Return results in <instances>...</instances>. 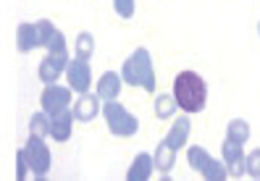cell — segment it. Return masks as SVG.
I'll use <instances>...</instances> for the list:
<instances>
[{"label": "cell", "mask_w": 260, "mask_h": 181, "mask_svg": "<svg viewBox=\"0 0 260 181\" xmlns=\"http://www.w3.org/2000/svg\"><path fill=\"white\" fill-rule=\"evenodd\" d=\"M98 111H100V97L82 92L79 102L74 105V118H79V121H92V118L98 116Z\"/></svg>", "instance_id": "13"}, {"label": "cell", "mask_w": 260, "mask_h": 181, "mask_svg": "<svg viewBox=\"0 0 260 181\" xmlns=\"http://www.w3.org/2000/svg\"><path fill=\"white\" fill-rule=\"evenodd\" d=\"M29 129H32L35 137H42V139H45V134H50V118L45 116V111L32 116V121H29Z\"/></svg>", "instance_id": "20"}, {"label": "cell", "mask_w": 260, "mask_h": 181, "mask_svg": "<svg viewBox=\"0 0 260 181\" xmlns=\"http://www.w3.org/2000/svg\"><path fill=\"white\" fill-rule=\"evenodd\" d=\"M257 32H260V24H257Z\"/></svg>", "instance_id": "26"}, {"label": "cell", "mask_w": 260, "mask_h": 181, "mask_svg": "<svg viewBox=\"0 0 260 181\" xmlns=\"http://www.w3.org/2000/svg\"><path fill=\"white\" fill-rule=\"evenodd\" d=\"M221 150H223V165H226V171L232 173L234 178L237 176H244V153H242V144L226 139Z\"/></svg>", "instance_id": "8"}, {"label": "cell", "mask_w": 260, "mask_h": 181, "mask_svg": "<svg viewBox=\"0 0 260 181\" xmlns=\"http://www.w3.org/2000/svg\"><path fill=\"white\" fill-rule=\"evenodd\" d=\"M121 79L126 84H137L145 87L147 92L155 89V71H152V58L145 48H137L132 53V58L124 63V71H121Z\"/></svg>", "instance_id": "2"}, {"label": "cell", "mask_w": 260, "mask_h": 181, "mask_svg": "<svg viewBox=\"0 0 260 181\" xmlns=\"http://www.w3.org/2000/svg\"><path fill=\"white\" fill-rule=\"evenodd\" d=\"M16 48L21 50V53H29V50H35L37 48V29H35V24H21L19 26V32H16Z\"/></svg>", "instance_id": "16"}, {"label": "cell", "mask_w": 260, "mask_h": 181, "mask_svg": "<svg viewBox=\"0 0 260 181\" xmlns=\"http://www.w3.org/2000/svg\"><path fill=\"white\" fill-rule=\"evenodd\" d=\"M66 74H69V84L71 89H76V92H87L89 84H92V74H89V66L87 60H71V63L66 66Z\"/></svg>", "instance_id": "7"}, {"label": "cell", "mask_w": 260, "mask_h": 181, "mask_svg": "<svg viewBox=\"0 0 260 181\" xmlns=\"http://www.w3.org/2000/svg\"><path fill=\"white\" fill-rule=\"evenodd\" d=\"M200 173H203V178H208V181H223V178L229 176L226 165H223V163H218V160H213V158L205 163V168H203Z\"/></svg>", "instance_id": "18"}, {"label": "cell", "mask_w": 260, "mask_h": 181, "mask_svg": "<svg viewBox=\"0 0 260 181\" xmlns=\"http://www.w3.org/2000/svg\"><path fill=\"white\" fill-rule=\"evenodd\" d=\"M179 108L176 100L174 97H168V95H158L155 100V116L158 118H168V116H174V111Z\"/></svg>", "instance_id": "22"}, {"label": "cell", "mask_w": 260, "mask_h": 181, "mask_svg": "<svg viewBox=\"0 0 260 181\" xmlns=\"http://www.w3.org/2000/svg\"><path fill=\"white\" fill-rule=\"evenodd\" d=\"M208 160H210V155L205 153L203 147H189V153H187V163H189V168H194V171H203Z\"/></svg>", "instance_id": "21"}, {"label": "cell", "mask_w": 260, "mask_h": 181, "mask_svg": "<svg viewBox=\"0 0 260 181\" xmlns=\"http://www.w3.org/2000/svg\"><path fill=\"white\" fill-rule=\"evenodd\" d=\"M174 100L181 111L187 113H200L208 102V84L203 82L200 74L194 71H181L174 79Z\"/></svg>", "instance_id": "1"}, {"label": "cell", "mask_w": 260, "mask_h": 181, "mask_svg": "<svg viewBox=\"0 0 260 181\" xmlns=\"http://www.w3.org/2000/svg\"><path fill=\"white\" fill-rule=\"evenodd\" d=\"M21 153H24L26 165L32 168L35 176L42 178L45 173L50 171V150L45 147V139H42V137H35V134H32V137L26 139V147L21 150Z\"/></svg>", "instance_id": "4"}, {"label": "cell", "mask_w": 260, "mask_h": 181, "mask_svg": "<svg viewBox=\"0 0 260 181\" xmlns=\"http://www.w3.org/2000/svg\"><path fill=\"white\" fill-rule=\"evenodd\" d=\"M92 50H95L92 34H89V32H82L79 37H76V58H79V60H89Z\"/></svg>", "instance_id": "19"}, {"label": "cell", "mask_w": 260, "mask_h": 181, "mask_svg": "<svg viewBox=\"0 0 260 181\" xmlns=\"http://www.w3.org/2000/svg\"><path fill=\"white\" fill-rule=\"evenodd\" d=\"M71 121H74V113L69 108L53 113V118H50V137L55 142H66L71 137Z\"/></svg>", "instance_id": "10"}, {"label": "cell", "mask_w": 260, "mask_h": 181, "mask_svg": "<svg viewBox=\"0 0 260 181\" xmlns=\"http://www.w3.org/2000/svg\"><path fill=\"white\" fill-rule=\"evenodd\" d=\"M66 66H69V55H66V53H50V55L40 63V79H42L45 84H53Z\"/></svg>", "instance_id": "9"}, {"label": "cell", "mask_w": 260, "mask_h": 181, "mask_svg": "<svg viewBox=\"0 0 260 181\" xmlns=\"http://www.w3.org/2000/svg\"><path fill=\"white\" fill-rule=\"evenodd\" d=\"M26 168H29V165H26V158H24V153L19 150V153H16V178H19V181L26 178Z\"/></svg>", "instance_id": "25"}, {"label": "cell", "mask_w": 260, "mask_h": 181, "mask_svg": "<svg viewBox=\"0 0 260 181\" xmlns=\"http://www.w3.org/2000/svg\"><path fill=\"white\" fill-rule=\"evenodd\" d=\"M189 118L187 116H181V118H176V124L171 126V131H168V137H166V142L171 144L174 150H179V147H184L187 144V139H189Z\"/></svg>", "instance_id": "15"}, {"label": "cell", "mask_w": 260, "mask_h": 181, "mask_svg": "<svg viewBox=\"0 0 260 181\" xmlns=\"http://www.w3.org/2000/svg\"><path fill=\"white\" fill-rule=\"evenodd\" d=\"M69 102H71V89H66V87L50 84V87L42 92V111L48 113V116L69 108Z\"/></svg>", "instance_id": "6"}, {"label": "cell", "mask_w": 260, "mask_h": 181, "mask_svg": "<svg viewBox=\"0 0 260 181\" xmlns=\"http://www.w3.org/2000/svg\"><path fill=\"white\" fill-rule=\"evenodd\" d=\"M152 160H155V168L163 173V176H168V171H171L174 168V165H176V150L171 147V144H168L166 139L158 144V150H155V158H152Z\"/></svg>", "instance_id": "14"}, {"label": "cell", "mask_w": 260, "mask_h": 181, "mask_svg": "<svg viewBox=\"0 0 260 181\" xmlns=\"http://www.w3.org/2000/svg\"><path fill=\"white\" fill-rule=\"evenodd\" d=\"M105 121H108L111 134H116V137H132V134H137V129H140V121H137L124 105H118L113 100L105 102Z\"/></svg>", "instance_id": "3"}, {"label": "cell", "mask_w": 260, "mask_h": 181, "mask_svg": "<svg viewBox=\"0 0 260 181\" xmlns=\"http://www.w3.org/2000/svg\"><path fill=\"white\" fill-rule=\"evenodd\" d=\"M118 92H121V77L118 74H113V71L103 74L100 82H98V97L108 102V100H116Z\"/></svg>", "instance_id": "12"}, {"label": "cell", "mask_w": 260, "mask_h": 181, "mask_svg": "<svg viewBox=\"0 0 260 181\" xmlns=\"http://www.w3.org/2000/svg\"><path fill=\"white\" fill-rule=\"evenodd\" d=\"M226 139L239 142V144H244V142H247V139H250V126H247V121L234 118L232 124L226 126Z\"/></svg>", "instance_id": "17"}, {"label": "cell", "mask_w": 260, "mask_h": 181, "mask_svg": "<svg viewBox=\"0 0 260 181\" xmlns=\"http://www.w3.org/2000/svg\"><path fill=\"white\" fill-rule=\"evenodd\" d=\"M37 29V45L42 48H48L50 53H66V40H63V32H58V29L50 24V21H37L35 24Z\"/></svg>", "instance_id": "5"}, {"label": "cell", "mask_w": 260, "mask_h": 181, "mask_svg": "<svg viewBox=\"0 0 260 181\" xmlns=\"http://www.w3.org/2000/svg\"><path fill=\"white\" fill-rule=\"evenodd\" d=\"M244 176L260 178V150H252V153L244 158Z\"/></svg>", "instance_id": "23"}, {"label": "cell", "mask_w": 260, "mask_h": 181, "mask_svg": "<svg viewBox=\"0 0 260 181\" xmlns=\"http://www.w3.org/2000/svg\"><path fill=\"white\" fill-rule=\"evenodd\" d=\"M116 6V13L121 19H132L134 16V0H113Z\"/></svg>", "instance_id": "24"}, {"label": "cell", "mask_w": 260, "mask_h": 181, "mask_svg": "<svg viewBox=\"0 0 260 181\" xmlns=\"http://www.w3.org/2000/svg\"><path fill=\"white\" fill-rule=\"evenodd\" d=\"M152 168H155V160H152L147 153H140V155L134 158L126 178H129V181H147V178L152 176Z\"/></svg>", "instance_id": "11"}]
</instances>
